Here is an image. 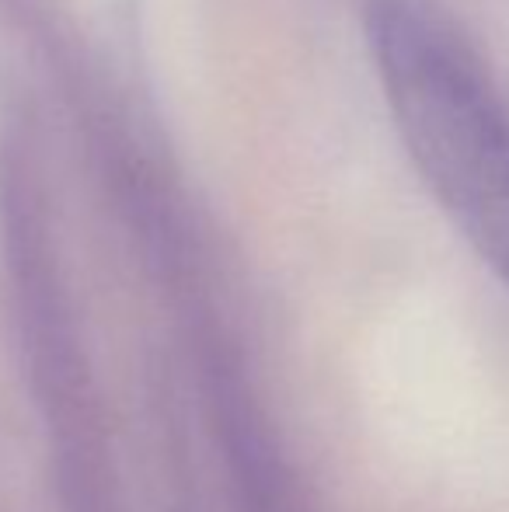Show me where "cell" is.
<instances>
[{
  "label": "cell",
  "mask_w": 509,
  "mask_h": 512,
  "mask_svg": "<svg viewBox=\"0 0 509 512\" xmlns=\"http://www.w3.org/2000/svg\"><path fill=\"white\" fill-rule=\"evenodd\" d=\"M384 95L422 182L468 244L509 279V108L475 60L419 11L374 14Z\"/></svg>",
  "instance_id": "obj_1"
}]
</instances>
